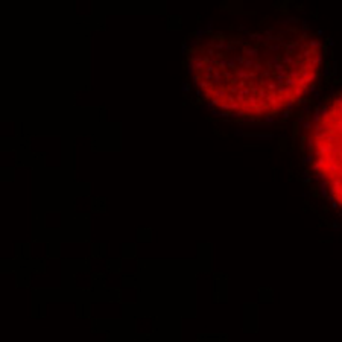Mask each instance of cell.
Returning <instances> with one entry per match:
<instances>
[{
    "label": "cell",
    "instance_id": "7a4b0ae2",
    "mask_svg": "<svg viewBox=\"0 0 342 342\" xmlns=\"http://www.w3.org/2000/svg\"><path fill=\"white\" fill-rule=\"evenodd\" d=\"M237 136H245V137H259V138H274V134L272 132H242V131H237L236 132Z\"/></svg>",
    "mask_w": 342,
    "mask_h": 342
},
{
    "label": "cell",
    "instance_id": "f1b7e54d",
    "mask_svg": "<svg viewBox=\"0 0 342 342\" xmlns=\"http://www.w3.org/2000/svg\"><path fill=\"white\" fill-rule=\"evenodd\" d=\"M196 102H198V105H204V100H202V97H196Z\"/></svg>",
    "mask_w": 342,
    "mask_h": 342
},
{
    "label": "cell",
    "instance_id": "8992f818",
    "mask_svg": "<svg viewBox=\"0 0 342 342\" xmlns=\"http://www.w3.org/2000/svg\"><path fill=\"white\" fill-rule=\"evenodd\" d=\"M321 100H323V102H324L325 105H330V104L333 102V96L330 95V93H328V95H324V96H323V99H321Z\"/></svg>",
    "mask_w": 342,
    "mask_h": 342
},
{
    "label": "cell",
    "instance_id": "4316f807",
    "mask_svg": "<svg viewBox=\"0 0 342 342\" xmlns=\"http://www.w3.org/2000/svg\"><path fill=\"white\" fill-rule=\"evenodd\" d=\"M338 207H339L338 201H333V202H332V209H333V210H338Z\"/></svg>",
    "mask_w": 342,
    "mask_h": 342
},
{
    "label": "cell",
    "instance_id": "d4e9b609",
    "mask_svg": "<svg viewBox=\"0 0 342 342\" xmlns=\"http://www.w3.org/2000/svg\"><path fill=\"white\" fill-rule=\"evenodd\" d=\"M321 209H323L324 214H328V213L332 211V209H330V207H328V205H323V207H321Z\"/></svg>",
    "mask_w": 342,
    "mask_h": 342
},
{
    "label": "cell",
    "instance_id": "2e32d148",
    "mask_svg": "<svg viewBox=\"0 0 342 342\" xmlns=\"http://www.w3.org/2000/svg\"><path fill=\"white\" fill-rule=\"evenodd\" d=\"M304 178H309V177H312V169L310 167H304V170H303V173H301Z\"/></svg>",
    "mask_w": 342,
    "mask_h": 342
},
{
    "label": "cell",
    "instance_id": "d590c367",
    "mask_svg": "<svg viewBox=\"0 0 342 342\" xmlns=\"http://www.w3.org/2000/svg\"><path fill=\"white\" fill-rule=\"evenodd\" d=\"M198 342H204V341H202V339H198Z\"/></svg>",
    "mask_w": 342,
    "mask_h": 342
},
{
    "label": "cell",
    "instance_id": "603a6c76",
    "mask_svg": "<svg viewBox=\"0 0 342 342\" xmlns=\"http://www.w3.org/2000/svg\"><path fill=\"white\" fill-rule=\"evenodd\" d=\"M313 120H315V122H323V116H321V114H313Z\"/></svg>",
    "mask_w": 342,
    "mask_h": 342
},
{
    "label": "cell",
    "instance_id": "52a82bcc",
    "mask_svg": "<svg viewBox=\"0 0 342 342\" xmlns=\"http://www.w3.org/2000/svg\"><path fill=\"white\" fill-rule=\"evenodd\" d=\"M287 31L295 33V35H301V33H303V31H301L300 28H297V26H291V28H287Z\"/></svg>",
    "mask_w": 342,
    "mask_h": 342
},
{
    "label": "cell",
    "instance_id": "e0dca14e",
    "mask_svg": "<svg viewBox=\"0 0 342 342\" xmlns=\"http://www.w3.org/2000/svg\"><path fill=\"white\" fill-rule=\"evenodd\" d=\"M332 85H333V87L342 85V78H333V79H332Z\"/></svg>",
    "mask_w": 342,
    "mask_h": 342
},
{
    "label": "cell",
    "instance_id": "836d02e7",
    "mask_svg": "<svg viewBox=\"0 0 342 342\" xmlns=\"http://www.w3.org/2000/svg\"><path fill=\"white\" fill-rule=\"evenodd\" d=\"M275 87H277V84H275V82H274V84H269V90H274Z\"/></svg>",
    "mask_w": 342,
    "mask_h": 342
},
{
    "label": "cell",
    "instance_id": "5bb4252c",
    "mask_svg": "<svg viewBox=\"0 0 342 342\" xmlns=\"http://www.w3.org/2000/svg\"><path fill=\"white\" fill-rule=\"evenodd\" d=\"M286 22H287V23H293V24H297V23H300V17L291 15L289 18H286Z\"/></svg>",
    "mask_w": 342,
    "mask_h": 342
},
{
    "label": "cell",
    "instance_id": "6da1fadb",
    "mask_svg": "<svg viewBox=\"0 0 342 342\" xmlns=\"http://www.w3.org/2000/svg\"><path fill=\"white\" fill-rule=\"evenodd\" d=\"M198 339H202L204 342H228L227 334H218V336H209V334H201Z\"/></svg>",
    "mask_w": 342,
    "mask_h": 342
},
{
    "label": "cell",
    "instance_id": "5b68a950",
    "mask_svg": "<svg viewBox=\"0 0 342 342\" xmlns=\"http://www.w3.org/2000/svg\"><path fill=\"white\" fill-rule=\"evenodd\" d=\"M298 140H300V142H298L300 143V152H301V155H303V157H306V151H307L306 145H307V142H309V138H307V136H301Z\"/></svg>",
    "mask_w": 342,
    "mask_h": 342
},
{
    "label": "cell",
    "instance_id": "ba28073f",
    "mask_svg": "<svg viewBox=\"0 0 342 342\" xmlns=\"http://www.w3.org/2000/svg\"><path fill=\"white\" fill-rule=\"evenodd\" d=\"M321 50H323V56H328L332 53V50H330V47H328L327 44H323V47H321Z\"/></svg>",
    "mask_w": 342,
    "mask_h": 342
},
{
    "label": "cell",
    "instance_id": "3957f363",
    "mask_svg": "<svg viewBox=\"0 0 342 342\" xmlns=\"http://www.w3.org/2000/svg\"><path fill=\"white\" fill-rule=\"evenodd\" d=\"M278 149H280L281 152H289V151H291L289 137H286V136H280V137H278Z\"/></svg>",
    "mask_w": 342,
    "mask_h": 342
},
{
    "label": "cell",
    "instance_id": "484cf974",
    "mask_svg": "<svg viewBox=\"0 0 342 342\" xmlns=\"http://www.w3.org/2000/svg\"><path fill=\"white\" fill-rule=\"evenodd\" d=\"M313 163V154H309L307 155V164H312Z\"/></svg>",
    "mask_w": 342,
    "mask_h": 342
},
{
    "label": "cell",
    "instance_id": "ac0fdd59",
    "mask_svg": "<svg viewBox=\"0 0 342 342\" xmlns=\"http://www.w3.org/2000/svg\"><path fill=\"white\" fill-rule=\"evenodd\" d=\"M254 70H256V72L261 70V61H260V59H256V63H254Z\"/></svg>",
    "mask_w": 342,
    "mask_h": 342
},
{
    "label": "cell",
    "instance_id": "d6986e66",
    "mask_svg": "<svg viewBox=\"0 0 342 342\" xmlns=\"http://www.w3.org/2000/svg\"><path fill=\"white\" fill-rule=\"evenodd\" d=\"M325 44L328 46V47H333V46H334L333 38H332V37H325Z\"/></svg>",
    "mask_w": 342,
    "mask_h": 342
},
{
    "label": "cell",
    "instance_id": "30bf717a",
    "mask_svg": "<svg viewBox=\"0 0 342 342\" xmlns=\"http://www.w3.org/2000/svg\"><path fill=\"white\" fill-rule=\"evenodd\" d=\"M301 31H303V32H306V33L310 31V24L307 23V20H303V24H301Z\"/></svg>",
    "mask_w": 342,
    "mask_h": 342
},
{
    "label": "cell",
    "instance_id": "44dd1931",
    "mask_svg": "<svg viewBox=\"0 0 342 342\" xmlns=\"http://www.w3.org/2000/svg\"><path fill=\"white\" fill-rule=\"evenodd\" d=\"M183 91H184V93L192 91V85H190V84H184V85H183Z\"/></svg>",
    "mask_w": 342,
    "mask_h": 342
},
{
    "label": "cell",
    "instance_id": "f546056e",
    "mask_svg": "<svg viewBox=\"0 0 342 342\" xmlns=\"http://www.w3.org/2000/svg\"><path fill=\"white\" fill-rule=\"evenodd\" d=\"M207 53H209V56H213V55H214V50H213V47H210L209 50H207Z\"/></svg>",
    "mask_w": 342,
    "mask_h": 342
},
{
    "label": "cell",
    "instance_id": "83f0119b",
    "mask_svg": "<svg viewBox=\"0 0 342 342\" xmlns=\"http://www.w3.org/2000/svg\"><path fill=\"white\" fill-rule=\"evenodd\" d=\"M199 79H201V76H199V75H195V76H193V82L198 84V82H199Z\"/></svg>",
    "mask_w": 342,
    "mask_h": 342
},
{
    "label": "cell",
    "instance_id": "e575fe53",
    "mask_svg": "<svg viewBox=\"0 0 342 342\" xmlns=\"http://www.w3.org/2000/svg\"><path fill=\"white\" fill-rule=\"evenodd\" d=\"M245 147H257V145H245Z\"/></svg>",
    "mask_w": 342,
    "mask_h": 342
},
{
    "label": "cell",
    "instance_id": "277c9868",
    "mask_svg": "<svg viewBox=\"0 0 342 342\" xmlns=\"http://www.w3.org/2000/svg\"><path fill=\"white\" fill-rule=\"evenodd\" d=\"M303 128L301 126V123L298 122V120H295V122L292 123V136H291V142L295 143V140H298L301 136H300V129Z\"/></svg>",
    "mask_w": 342,
    "mask_h": 342
},
{
    "label": "cell",
    "instance_id": "9a60e30c",
    "mask_svg": "<svg viewBox=\"0 0 342 342\" xmlns=\"http://www.w3.org/2000/svg\"><path fill=\"white\" fill-rule=\"evenodd\" d=\"M332 228H333V230H339V231H342V224H339L338 220H332Z\"/></svg>",
    "mask_w": 342,
    "mask_h": 342
},
{
    "label": "cell",
    "instance_id": "cb8c5ba5",
    "mask_svg": "<svg viewBox=\"0 0 342 342\" xmlns=\"http://www.w3.org/2000/svg\"><path fill=\"white\" fill-rule=\"evenodd\" d=\"M303 129H306V131L312 129V123H310V122H304V123H303Z\"/></svg>",
    "mask_w": 342,
    "mask_h": 342
},
{
    "label": "cell",
    "instance_id": "4dcf8cb0",
    "mask_svg": "<svg viewBox=\"0 0 342 342\" xmlns=\"http://www.w3.org/2000/svg\"><path fill=\"white\" fill-rule=\"evenodd\" d=\"M315 33H316L318 37H321V35H324V31H323V29H318V31L315 32Z\"/></svg>",
    "mask_w": 342,
    "mask_h": 342
},
{
    "label": "cell",
    "instance_id": "d6a6232c",
    "mask_svg": "<svg viewBox=\"0 0 342 342\" xmlns=\"http://www.w3.org/2000/svg\"><path fill=\"white\" fill-rule=\"evenodd\" d=\"M108 342H117L116 339H114L113 336H111V334H108Z\"/></svg>",
    "mask_w": 342,
    "mask_h": 342
},
{
    "label": "cell",
    "instance_id": "7c38bea8",
    "mask_svg": "<svg viewBox=\"0 0 342 342\" xmlns=\"http://www.w3.org/2000/svg\"><path fill=\"white\" fill-rule=\"evenodd\" d=\"M278 12L281 15H284V17H287L289 18L291 17V11H289V8H281V9H278Z\"/></svg>",
    "mask_w": 342,
    "mask_h": 342
},
{
    "label": "cell",
    "instance_id": "ffe728a7",
    "mask_svg": "<svg viewBox=\"0 0 342 342\" xmlns=\"http://www.w3.org/2000/svg\"><path fill=\"white\" fill-rule=\"evenodd\" d=\"M254 63H256L254 59H246V63L243 64V67H245V69H251V65H252Z\"/></svg>",
    "mask_w": 342,
    "mask_h": 342
},
{
    "label": "cell",
    "instance_id": "9c48e42d",
    "mask_svg": "<svg viewBox=\"0 0 342 342\" xmlns=\"http://www.w3.org/2000/svg\"><path fill=\"white\" fill-rule=\"evenodd\" d=\"M307 152H309V154L315 152V146H313V140L312 138H309V142H307Z\"/></svg>",
    "mask_w": 342,
    "mask_h": 342
},
{
    "label": "cell",
    "instance_id": "8fae6325",
    "mask_svg": "<svg viewBox=\"0 0 342 342\" xmlns=\"http://www.w3.org/2000/svg\"><path fill=\"white\" fill-rule=\"evenodd\" d=\"M332 76H324L323 78V82H324V85H325V88H328V87H330L332 85Z\"/></svg>",
    "mask_w": 342,
    "mask_h": 342
},
{
    "label": "cell",
    "instance_id": "7402d4cb",
    "mask_svg": "<svg viewBox=\"0 0 342 342\" xmlns=\"http://www.w3.org/2000/svg\"><path fill=\"white\" fill-rule=\"evenodd\" d=\"M293 6H295V9H297L298 12H303V11H304V6L301 5V3H295Z\"/></svg>",
    "mask_w": 342,
    "mask_h": 342
},
{
    "label": "cell",
    "instance_id": "4fadbf2b",
    "mask_svg": "<svg viewBox=\"0 0 342 342\" xmlns=\"http://www.w3.org/2000/svg\"><path fill=\"white\" fill-rule=\"evenodd\" d=\"M132 284H134V278L123 277V286H132Z\"/></svg>",
    "mask_w": 342,
    "mask_h": 342
},
{
    "label": "cell",
    "instance_id": "1f68e13d",
    "mask_svg": "<svg viewBox=\"0 0 342 342\" xmlns=\"http://www.w3.org/2000/svg\"><path fill=\"white\" fill-rule=\"evenodd\" d=\"M310 210L315 213V214H318V210H316V207H313V205H310Z\"/></svg>",
    "mask_w": 342,
    "mask_h": 342
}]
</instances>
